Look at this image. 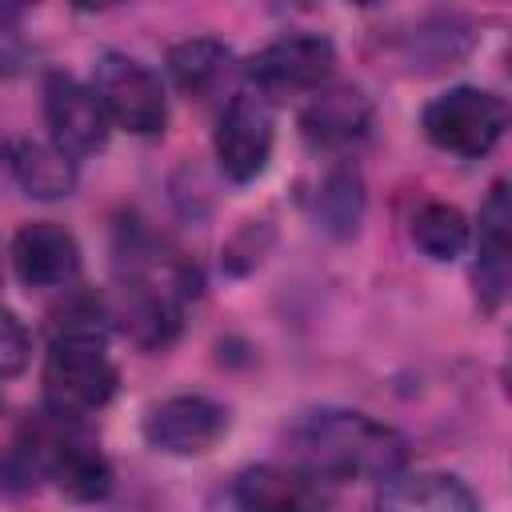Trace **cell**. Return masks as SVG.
Listing matches in <instances>:
<instances>
[{
	"instance_id": "cell-1",
	"label": "cell",
	"mask_w": 512,
	"mask_h": 512,
	"mask_svg": "<svg viewBox=\"0 0 512 512\" xmlns=\"http://www.w3.org/2000/svg\"><path fill=\"white\" fill-rule=\"evenodd\" d=\"M296 460L316 480H392L408 464V440L364 416L344 408H320L308 412L292 428Z\"/></svg>"
},
{
	"instance_id": "cell-2",
	"label": "cell",
	"mask_w": 512,
	"mask_h": 512,
	"mask_svg": "<svg viewBox=\"0 0 512 512\" xmlns=\"http://www.w3.org/2000/svg\"><path fill=\"white\" fill-rule=\"evenodd\" d=\"M120 372L96 328H68L44 356V400L56 416H88L112 400Z\"/></svg>"
},
{
	"instance_id": "cell-3",
	"label": "cell",
	"mask_w": 512,
	"mask_h": 512,
	"mask_svg": "<svg viewBox=\"0 0 512 512\" xmlns=\"http://www.w3.org/2000/svg\"><path fill=\"white\" fill-rule=\"evenodd\" d=\"M508 108L488 88H448L424 108V136L452 156H484L504 136Z\"/></svg>"
},
{
	"instance_id": "cell-4",
	"label": "cell",
	"mask_w": 512,
	"mask_h": 512,
	"mask_svg": "<svg viewBox=\"0 0 512 512\" xmlns=\"http://www.w3.org/2000/svg\"><path fill=\"white\" fill-rule=\"evenodd\" d=\"M92 92L104 104L108 120H116L136 136H156L168 124V100H164L160 76L124 52H104L96 60Z\"/></svg>"
},
{
	"instance_id": "cell-5",
	"label": "cell",
	"mask_w": 512,
	"mask_h": 512,
	"mask_svg": "<svg viewBox=\"0 0 512 512\" xmlns=\"http://www.w3.org/2000/svg\"><path fill=\"white\" fill-rule=\"evenodd\" d=\"M336 48L328 36L316 32H292L272 40L248 60V80L264 96H292V92H312L332 76Z\"/></svg>"
},
{
	"instance_id": "cell-6",
	"label": "cell",
	"mask_w": 512,
	"mask_h": 512,
	"mask_svg": "<svg viewBox=\"0 0 512 512\" xmlns=\"http://www.w3.org/2000/svg\"><path fill=\"white\" fill-rule=\"evenodd\" d=\"M272 108L264 96H252V92H240L228 100L220 124H216V136H212V148H216V160H220V172L236 184H248L256 180L264 168H268V156H272Z\"/></svg>"
},
{
	"instance_id": "cell-7",
	"label": "cell",
	"mask_w": 512,
	"mask_h": 512,
	"mask_svg": "<svg viewBox=\"0 0 512 512\" xmlns=\"http://www.w3.org/2000/svg\"><path fill=\"white\" fill-rule=\"evenodd\" d=\"M44 120L52 132V148H60L68 160L92 156L108 140V112L96 100V92L64 72H52L44 84Z\"/></svg>"
},
{
	"instance_id": "cell-8",
	"label": "cell",
	"mask_w": 512,
	"mask_h": 512,
	"mask_svg": "<svg viewBox=\"0 0 512 512\" xmlns=\"http://www.w3.org/2000/svg\"><path fill=\"white\" fill-rule=\"evenodd\" d=\"M228 432V412L208 396H172L148 408L144 440L168 456H200Z\"/></svg>"
},
{
	"instance_id": "cell-9",
	"label": "cell",
	"mask_w": 512,
	"mask_h": 512,
	"mask_svg": "<svg viewBox=\"0 0 512 512\" xmlns=\"http://www.w3.org/2000/svg\"><path fill=\"white\" fill-rule=\"evenodd\" d=\"M232 504L240 512H328V492L304 468L260 464L236 476Z\"/></svg>"
},
{
	"instance_id": "cell-10",
	"label": "cell",
	"mask_w": 512,
	"mask_h": 512,
	"mask_svg": "<svg viewBox=\"0 0 512 512\" xmlns=\"http://www.w3.org/2000/svg\"><path fill=\"white\" fill-rule=\"evenodd\" d=\"M12 264L28 288H60L80 272V244L64 224L36 220L16 232Z\"/></svg>"
},
{
	"instance_id": "cell-11",
	"label": "cell",
	"mask_w": 512,
	"mask_h": 512,
	"mask_svg": "<svg viewBox=\"0 0 512 512\" xmlns=\"http://www.w3.org/2000/svg\"><path fill=\"white\" fill-rule=\"evenodd\" d=\"M512 204H508V184L496 180L484 208H480V248H476V296L484 312H496L508 296V272H512Z\"/></svg>"
},
{
	"instance_id": "cell-12",
	"label": "cell",
	"mask_w": 512,
	"mask_h": 512,
	"mask_svg": "<svg viewBox=\"0 0 512 512\" xmlns=\"http://www.w3.org/2000/svg\"><path fill=\"white\" fill-rule=\"evenodd\" d=\"M372 108L356 88H320L300 112V132L312 148H348L368 136Z\"/></svg>"
},
{
	"instance_id": "cell-13",
	"label": "cell",
	"mask_w": 512,
	"mask_h": 512,
	"mask_svg": "<svg viewBox=\"0 0 512 512\" xmlns=\"http://www.w3.org/2000/svg\"><path fill=\"white\" fill-rule=\"evenodd\" d=\"M56 488L72 500H100L112 488V468L100 456L96 444L76 440V436H56L48 440V456H44Z\"/></svg>"
},
{
	"instance_id": "cell-14",
	"label": "cell",
	"mask_w": 512,
	"mask_h": 512,
	"mask_svg": "<svg viewBox=\"0 0 512 512\" xmlns=\"http://www.w3.org/2000/svg\"><path fill=\"white\" fill-rule=\"evenodd\" d=\"M372 512H480V504L464 480L428 472V476L396 480Z\"/></svg>"
},
{
	"instance_id": "cell-15",
	"label": "cell",
	"mask_w": 512,
	"mask_h": 512,
	"mask_svg": "<svg viewBox=\"0 0 512 512\" xmlns=\"http://www.w3.org/2000/svg\"><path fill=\"white\" fill-rule=\"evenodd\" d=\"M168 72L180 84V92L208 96L228 80L232 52H228V44H220L212 36H192V40H184V44H176L168 52Z\"/></svg>"
},
{
	"instance_id": "cell-16",
	"label": "cell",
	"mask_w": 512,
	"mask_h": 512,
	"mask_svg": "<svg viewBox=\"0 0 512 512\" xmlns=\"http://www.w3.org/2000/svg\"><path fill=\"white\" fill-rule=\"evenodd\" d=\"M12 172L20 180V188L28 196H40V200H56V196H68L72 184H76V172H72V160L52 148V144H36V140H20L12 148Z\"/></svg>"
},
{
	"instance_id": "cell-17",
	"label": "cell",
	"mask_w": 512,
	"mask_h": 512,
	"mask_svg": "<svg viewBox=\"0 0 512 512\" xmlns=\"http://www.w3.org/2000/svg\"><path fill=\"white\" fill-rule=\"evenodd\" d=\"M412 240L432 260H456L468 248V220L452 204H424L412 216Z\"/></svg>"
},
{
	"instance_id": "cell-18",
	"label": "cell",
	"mask_w": 512,
	"mask_h": 512,
	"mask_svg": "<svg viewBox=\"0 0 512 512\" xmlns=\"http://www.w3.org/2000/svg\"><path fill=\"white\" fill-rule=\"evenodd\" d=\"M316 208H320V216H324V224H328L332 232H352L356 220H360V208H364L360 176L348 172V168L332 172V176L324 180V192H320Z\"/></svg>"
},
{
	"instance_id": "cell-19",
	"label": "cell",
	"mask_w": 512,
	"mask_h": 512,
	"mask_svg": "<svg viewBox=\"0 0 512 512\" xmlns=\"http://www.w3.org/2000/svg\"><path fill=\"white\" fill-rule=\"evenodd\" d=\"M28 348V328L8 308H0V380L16 376L28 364Z\"/></svg>"
}]
</instances>
